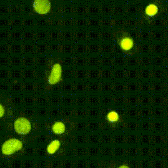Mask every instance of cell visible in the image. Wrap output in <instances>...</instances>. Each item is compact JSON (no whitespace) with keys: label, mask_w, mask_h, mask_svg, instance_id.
Here are the masks:
<instances>
[{"label":"cell","mask_w":168,"mask_h":168,"mask_svg":"<svg viewBox=\"0 0 168 168\" xmlns=\"http://www.w3.org/2000/svg\"><path fill=\"white\" fill-rule=\"evenodd\" d=\"M61 67L59 64L54 65L52 73L49 76V83L51 84H55L60 80Z\"/></svg>","instance_id":"cell-4"},{"label":"cell","mask_w":168,"mask_h":168,"mask_svg":"<svg viewBox=\"0 0 168 168\" xmlns=\"http://www.w3.org/2000/svg\"><path fill=\"white\" fill-rule=\"evenodd\" d=\"M5 113V110L2 106L0 105V117H2Z\"/></svg>","instance_id":"cell-10"},{"label":"cell","mask_w":168,"mask_h":168,"mask_svg":"<svg viewBox=\"0 0 168 168\" xmlns=\"http://www.w3.org/2000/svg\"><path fill=\"white\" fill-rule=\"evenodd\" d=\"M121 47L124 49L128 50L132 48L133 46V41L130 38L124 39L121 42Z\"/></svg>","instance_id":"cell-7"},{"label":"cell","mask_w":168,"mask_h":168,"mask_svg":"<svg viewBox=\"0 0 168 168\" xmlns=\"http://www.w3.org/2000/svg\"><path fill=\"white\" fill-rule=\"evenodd\" d=\"M53 130L55 133L57 134H61L63 133V132L65 131V127L64 124L61 122H58L55 123L53 127Z\"/></svg>","instance_id":"cell-5"},{"label":"cell","mask_w":168,"mask_h":168,"mask_svg":"<svg viewBox=\"0 0 168 168\" xmlns=\"http://www.w3.org/2000/svg\"><path fill=\"white\" fill-rule=\"evenodd\" d=\"M34 8L38 13L44 14L47 13L51 8V4L48 0H35Z\"/></svg>","instance_id":"cell-3"},{"label":"cell","mask_w":168,"mask_h":168,"mask_svg":"<svg viewBox=\"0 0 168 168\" xmlns=\"http://www.w3.org/2000/svg\"><path fill=\"white\" fill-rule=\"evenodd\" d=\"M23 146L22 143L18 139H12L6 141L2 147V152L5 155H10L20 150Z\"/></svg>","instance_id":"cell-1"},{"label":"cell","mask_w":168,"mask_h":168,"mask_svg":"<svg viewBox=\"0 0 168 168\" xmlns=\"http://www.w3.org/2000/svg\"><path fill=\"white\" fill-rule=\"evenodd\" d=\"M146 12L148 15H154L157 12V8L156 6L151 5L149 6L146 9Z\"/></svg>","instance_id":"cell-8"},{"label":"cell","mask_w":168,"mask_h":168,"mask_svg":"<svg viewBox=\"0 0 168 168\" xmlns=\"http://www.w3.org/2000/svg\"><path fill=\"white\" fill-rule=\"evenodd\" d=\"M60 146V142L59 141L55 140L53 141H52L51 143L49 144V146H48V151L50 154H53L56 151L57 149H58Z\"/></svg>","instance_id":"cell-6"},{"label":"cell","mask_w":168,"mask_h":168,"mask_svg":"<svg viewBox=\"0 0 168 168\" xmlns=\"http://www.w3.org/2000/svg\"><path fill=\"white\" fill-rule=\"evenodd\" d=\"M119 168H129L128 167H127V166H120Z\"/></svg>","instance_id":"cell-11"},{"label":"cell","mask_w":168,"mask_h":168,"mask_svg":"<svg viewBox=\"0 0 168 168\" xmlns=\"http://www.w3.org/2000/svg\"><path fill=\"white\" fill-rule=\"evenodd\" d=\"M31 128V125L29 121L25 118H19L15 123L16 131L20 134H27L29 132Z\"/></svg>","instance_id":"cell-2"},{"label":"cell","mask_w":168,"mask_h":168,"mask_svg":"<svg viewBox=\"0 0 168 168\" xmlns=\"http://www.w3.org/2000/svg\"><path fill=\"white\" fill-rule=\"evenodd\" d=\"M108 119L111 121H116L118 119V115L116 112H110L108 114Z\"/></svg>","instance_id":"cell-9"}]
</instances>
